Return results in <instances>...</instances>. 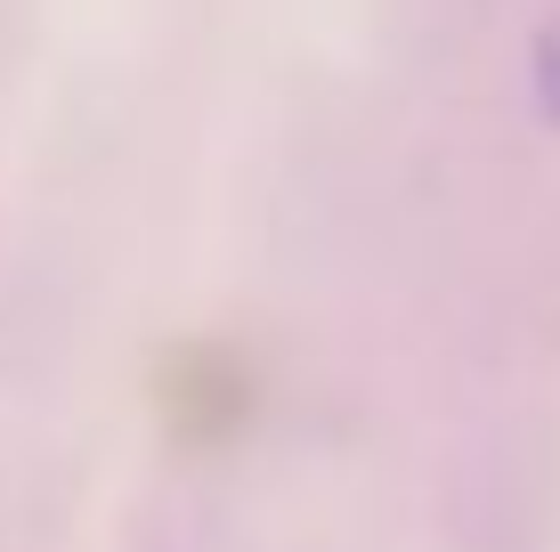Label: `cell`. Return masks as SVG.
<instances>
[]
</instances>
